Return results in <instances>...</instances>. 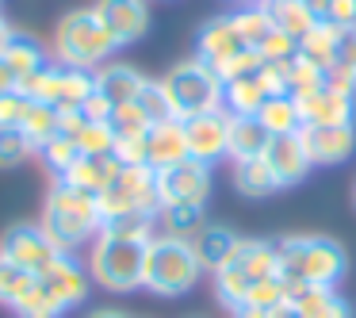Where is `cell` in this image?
Segmentation results:
<instances>
[{
	"mask_svg": "<svg viewBox=\"0 0 356 318\" xmlns=\"http://www.w3.org/2000/svg\"><path fill=\"white\" fill-rule=\"evenodd\" d=\"M195 58L207 62L222 77V85L234 77L261 73V65H264L261 50H249L241 42L238 27H234V16H215L200 27V35H195Z\"/></svg>",
	"mask_w": 356,
	"mask_h": 318,
	"instance_id": "6",
	"label": "cell"
},
{
	"mask_svg": "<svg viewBox=\"0 0 356 318\" xmlns=\"http://www.w3.org/2000/svg\"><path fill=\"white\" fill-rule=\"evenodd\" d=\"M138 104L142 111L149 116V123H161V119H177L172 116V104H169V96H165V85L161 81H146V88L138 93Z\"/></svg>",
	"mask_w": 356,
	"mask_h": 318,
	"instance_id": "42",
	"label": "cell"
},
{
	"mask_svg": "<svg viewBox=\"0 0 356 318\" xmlns=\"http://www.w3.org/2000/svg\"><path fill=\"white\" fill-rule=\"evenodd\" d=\"M77 146H81V157H100V154H115V134H111L108 123H92L88 119L77 134Z\"/></svg>",
	"mask_w": 356,
	"mask_h": 318,
	"instance_id": "41",
	"label": "cell"
},
{
	"mask_svg": "<svg viewBox=\"0 0 356 318\" xmlns=\"http://www.w3.org/2000/svg\"><path fill=\"white\" fill-rule=\"evenodd\" d=\"M257 119H261V127L276 138V134H295L302 131V111H299V100L287 93L280 96H268V100L261 104V111H257Z\"/></svg>",
	"mask_w": 356,
	"mask_h": 318,
	"instance_id": "28",
	"label": "cell"
},
{
	"mask_svg": "<svg viewBox=\"0 0 356 318\" xmlns=\"http://www.w3.org/2000/svg\"><path fill=\"white\" fill-rule=\"evenodd\" d=\"M19 131L27 134V142H31L35 154H39V150L47 146L50 138H58V131H62V111L50 108V104L27 100V111H24V123H19Z\"/></svg>",
	"mask_w": 356,
	"mask_h": 318,
	"instance_id": "31",
	"label": "cell"
},
{
	"mask_svg": "<svg viewBox=\"0 0 356 318\" xmlns=\"http://www.w3.org/2000/svg\"><path fill=\"white\" fill-rule=\"evenodd\" d=\"M188 157V138H184V119H161L146 131V165L154 173L180 165Z\"/></svg>",
	"mask_w": 356,
	"mask_h": 318,
	"instance_id": "17",
	"label": "cell"
},
{
	"mask_svg": "<svg viewBox=\"0 0 356 318\" xmlns=\"http://www.w3.org/2000/svg\"><path fill=\"white\" fill-rule=\"evenodd\" d=\"M39 157H42V165H47V169L54 173L58 180H62L65 173H70L73 165L81 161V146H77V138H65V134H58V138H50L47 146L39 150Z\"/></svg>",
	"mask_w": 356,
	"mask_h": 318,
	"instance_id": "36",
	"label": "cell"
},
{
	"mask_svg": "<svg viewBox=\"0 0 356 318\" xmlns=\"http://www.w3.org/2000/svg\"><path fill=\"white\" fill-rule=\"evenodd\" d=\"M96 203H100L104 223L123 218V215H149V218H157V211H161L157 173L149 169V165H123L119 177L111 180L108 192L96 196Z\"/></svg>",
	"mask_w": 356,
	"mask_h": 318,
	"instance_id": "8",
	"label": "cell"
},
{
	"mask_svg": "<svg viewBox=\"0 0 356 318\" xmlns=\"http://www.w3.org/2000/svg\"><path fill=\"white\" fill-rule=\"evenodd\" d=\"M108 127H111L115 138H127V134H146L154 123H149V116L138 108V104H119V108H111Z\"/></svg>",
	"mask_w": 356,
	"mask_h": 318,
	"instance_id": "39",
	"label": "cell"
},
{
	"mask_svg": "<svg viewBox=\"0 0 356 318\" xmlns=\"http://www.w3.org/2000/svg\"><path fill=\"white\" fill-rule=\"evenodd\" d=\"M58 253H62V249L50 241V234L42 230L39 223H16V226L4 230V238H0V257L16 261L19 269L35 272V276H39Z\"/></svg>",
	"mask_w": 356,
	"mask_h": 318,
	"instance_id": "11",
	"label": "cell"
},
{
	"mask_svg": "<svg viewBox=\"0 0 356 318\" xmlns=\"http://www.w3.org/2000/svg\"><path fill=\"white\" fill-rule=\"evenodd\" d=\"M295 310L302 318H353V307L337 295V287H302L299 295H291Z\"/></svg>",
	"mask_w": 356,
	"mask_h": 318,
	"instance_id": "26",
	"label": "cell"
},
{
	"mask_svg": "<svg viewBox=\"0 0 356 318\" xmlns=\"http://www.w3.org/2000/svg\"><path fill=\"white\" fill-rule=\"evenodd\" d=\"M230 4H238V8H249V4H264V0H230Z\"/></svg>",
	"mask_w": 356,
	"mask_h": 318,
	"instance_id": "56",
	"label": "cell"
},
{
	"mask_svg": "<svg viewBox=\"0 0 356 318\" xmlns=\"http://www.w3.org/2000/svg\"><path fill=\"white\" fill-rule=\"evenodd\" d=\"M115 42L104 31L96 8H73L58 19L54 27V42H50V58L58 65H70V70H88L96 73L100 65L111 62L115 54Z\"/></svg>",
	"mask_w": 356,
	"mask_h": 318,
	"instance_id": "4",
	"label": "cell"
},
{
	"mask_svg": "<svg viewBox=\"0 0 356 318\" xmlns=\"http://www.w3.org/2000/svg\"><path fill=\"white\" fill-rule=\"evenodd\" d=\"M318 88H322V70H314L310 62H302L299 54L287 62V96H295V100H307V96H314Z\"/></svg>",
	"mask_w": 356,
	"mask_h": 318,
	"instance_id": "38",
	"label": "cell"
},
{
	"mask_svg": "<svg viewBox=\"0 0 356 318\" xmlns=\"http://www.w3.org/2000/svg\"><path fill=\"white\" fill-rule=\"evenodd\" d=\"M39 284L47 287V292L54 295L58 303H62L65 315H70V310H77L81 303L88 299V292H92L88 264L77 261V253H58L54 261H50L47 269L39 272Z\"/></svg>",
	"mask_w": 356,
	"mask_h": 318,
	"instance_id": "10",
	"label": "cell"
},
{
	"mask_svg": "<svg viewBox=\"0 0 356 318\" xmlns=\"http://www.w3.org/2000/svg\"><path fill=\"white\" fill-rule=\"evenodd\" d=\"M92 8H96L104 31L111 35L115 47H131V42L146 39V31H149V0H96Z\"/></svg>",
	"mask_w": 356,
	"mask_h": 318,
	"instance_id": "14",
	"label": "cell"
},
{
	"mask_svg": "<svg viewBox=\"0 0 356 318\" xmlns=\"http://www.w3.org/2000/svg\"><path fill=\"white\" fill-rule=\"evenodd\" d=\"M295 54H299V42H295L291 35H284L280 27L261 42V58H264L268 65H284V62H291Z\"/></svg>",
	"mask_w": 356,
	"mask_h": 318,
	"instance_id": "44",
	"label": "cell"
},
{
	"mask_svg": "<svg viewBox=\"0 0 356 318\" xmlns=\"http://www.w3.org/2000/svg\"><path fill=\"white\" fill-rule=\"evenodd\" d=\"M39 226L50 234V241L62 253H77V249L92 246V238L104 226V215H100V203H96L92 192L73 188L65 180H54L47 203H42Z\"/></svg>",
	"mask_w": 356,
	"mask_h": 318,
	"instance_id": "3",
	"label": "cell"
},
{
	"mask_svg": "<svg viewBox=\"0 0 356 318\" xmlns=\"http://www.w3.org/2000/svg\"><path fill=\"white\" fill-rule=\"evenodd\" d=\"M249 287H253V280H249L241 269H234V264L215 269V295H218V303H222V307H230V310L245 307Z\"/></svg>",
	"mask_w": 356,
	"mask_h": 318,
	"instance_id": "34",
	"label": "cell"
},
{
	"mask_svg": "<svg viewBox=\"0 0 356 318\" xmlns=\"http://www.w3.org/2000/svg\"><path fill=\"white\" fill-rule=\"evenodd\" d=\"M184 138H188V157L192 161H203V165L222 161L226 146H230V111L215 108V111L184 119Z\"/></svg>",
	"mask_w": 356,
	"mask_h": 318,
	"instance_id": "12",
	"label": "cell"
},
{
	"mask_svg": "<svg viewBox=\"0 0 356 318\" xmlns=\"http://www.w3.org/2000/svg\"><path fill=\"white\" fill-rule=\"evenodd\" d=\"M234 246H238V234H234L230 226H215V223H207V226H203V230L192 238V249H195V257H200L203 272L222 269V264L230 261Z\"/></svg>",
	"mask_w": 356,
	"mask_h": 318,
	"instance_id": "25",
	"label": "cell"
},
{
	"mask_svg": "<svg viewBox=\"0 0 356 318\" xmlns=\"http://www.w3.org/2000/svg\"><path fill=\"white\" fill-rule=\"evenodd\" d=\"M19 93H24L27 100L50 104V108H58V111H81L85 100L96 93V77L88 70H70V65L50 62L47 70L27 77L24 85H19Z\"/></svg>",
	"mask_w": 356,
	"mask_h": 318,
	"instance_id": "9",
	"label": "cell"
},
{
	"mask_svg": "<svg viewBox=\"0 0 356 318\" xmlns=\"http://www.w3.org/2000/svg\"><path fill=\"white\" fill-rule=\"evenodd\" d=\"M287 303V287H284V280H280V272L276 276H264V280H257L253 287H249V299H245V307H257V310H276V307H284Z\"/></svg>",
	"mask_w": 356,
	"mask_h": 318,
	"instance_id": "40",
	"label": "cell"
},
{
	"mask_svg": "<svg viewBox=\"0 0 356 318\" xmlns=\"http://www.w3.org/2000/svg\"><path fill=\"white\" fill-rule=\"evenodd\" d=\"M35 154V146L27 142L24 131H0V169H16Z\"/></svg>",
	"mask_w": 356,
	"mask_h": 318,
	"instance_id": "43",
	"label": "cell"
},
{
	"mask_svg": "<svg viewBox=\"0 0 356 318\" xmlns=\"http://www.w3.org/2000/svg\"><path fill=\"white\" fill-rule=\"evenodd\" d=\"M272 318H302V315L291 307V303H284V307H276V310H272Z\"/></svg>",
	"mask_w": 356,
	"mask_h": 318,
	"instance_id": "54",
	"label": "cell"
},
{
	"mask_svg": "<svg viewBox=\"0 0 356 318\" xmlns=\"http://www.w3.org/2000/svg\"><path fill=\"white\" fill-rule=\"evenodd\" d=\"M272 96V88L264 85V73H249V77H234L226 81V93H222V108L230 116H257L261 104Z\"/></svg>",
	"mask_w": 356,
	"mask_h": 318,
	"instance_id": "24",
	"label": "cell"
},
{
	"mask_svg": "<svg viewBox=\"0 0 356 318\" xmlns=\"http://www.w3.org/2000/svg\"><path fill=\"white\" fill-rule=\"evenodd\" d=\"M302 4H307L318 19H325V12H330V0H302Z\"/></svg>",
	"mask_w": 356,
	"mask_h": 318,
	"instance_id": "51",
	"label": "cell"
},
{
	"mask_svg": "<svg viewBox=\"0 0 356 318\" xmlns=\"http://www.w3.org/2000/svg\"><path fill=\"white\" fill-rule=\"evenodd\" d=\"M302 111V123H314V127H345L356 119V100L353 96H341L330 93V88H318L314 96L299 100Z\"/></svg>",
	"mask_w": 356,
	"mask_h": 318,
	"instance_id": "19",
	"label": "cell"
},
{
	"mask_svg": "<svg viewBox=\"0 0 356 318\" xmlns=\"http://www.w3.org/2000/svg\"><path fill=\"white\" fill-rule=\"evenodd\" d=\"M12 31H16V27L8 24V19L0 16V54H4V47H8V39H12Z\"/></svg>",
	"mask_w": 356,
	"mask_h": 318,
	"instance_id": "53",
	"label": "cell"
},
{
	"mask_svg": "<svg viewBox=\"0 0 356 318\" xmlns=\"http://www.w3.org/2000/svg\"><path fill=\"white\" fill-rule=\"evenodd\" d=\"M203 276V264L195 257L188 238H172V234H154L146 246V269H142V287L154 295H188Z\"/></svg>",
	"mask_w": 356,
	"mask_h": 318,
	"instance_id": "5",
	"label": "cell"
},
{
	"mask_svg": "<svg viewBox=\"0 0 356 318\" xmlns=\"http://www.w3.org/2000/svg\"><path fill=\"white\" fill-rule=\"evenodd\" d=\"M0 62L8 65L12 73L19 77V85H24L27 77H35L39 70H47L54 58H50V50L42 47L35 35H24V31H12L8 47H4V54H0Z\"/></svg>",
	"mask_w": 356,
	"mask_h": 318,
	"instance_id": "21",
	"label": "cell"
},
{
	"mask_svg": "<svg viewBox=\"0 0 356 318\" xmlns=\"http://www.w3.org/2000/svg\"><path fill=\"white\" fill-rule=\"evenodd\" d=\"M234 27H238L241 42H245L249 50H261V42L268 39L272 31H276V24H272V12L264 8V4L238 8V12H234Z\"/></svg>",
	"mask_w": 356,
	"mask_h": 318,
	"instance_id": "33",
	"label": "cell"
},
{
	"mask_svg": "<svg viewBox=\"0 0 356 318\" xmlns=\"http://www.w3.org/2000/svg\"><path fill=\"white\" fill-rule=\"evenodd\" d=\"M280 280L287 287V299L302 287H337L348 272L345 246L325 234H307V238H280Z\"/></svg>",
	"mask_w": 356,
	"mask_h": 318,
	"instance_id": "2",
	"label": "cell"
},
{
	"mask_svg": "<svg viewBox=\"0 0 356 318\" xmlns=\"http://www.w3.org/2000/svg\"><path fill=\"white\" fill-rule=\"evenodd\" d=\"M272 134L261 127L257 116H230V146H226V157L230 161H249V157H264Z\"/></svg>",
	"mask_w": 356,
	"mask_h": 318,
	"instance_id": "22",
	"label": "cell"
},
{
	"mask_svg": "<svg viewBox=\"0 0 356 318\" xmlns=\"http://www.w3.org/2000/svg\"><path fill=\"white\" fill-rule=\"evenodd\" d=\"M353 203H356V184H353Z\"/></svg>",
	"mask_w": 356,
	"mask_h": 318,
	"instance_id": "57",
	"label": "cell"
},
{
	"mask_svg": "<svg viewBox=\"0 0 356 318\" xmlns=\"http://www.w3.org/2000/svg\"><path fill=\"white\" fill-rule=\"evenodd\" d=\"M264 8L272 12V24H276L284 35H291L295 42H302L318 24V16L302 4V0H264Z\"/></svg>",
	"mask_w": 356,
	"mask_h": 318,
	"instance_id": "29",
	"label": "cell"
},
{
	"mask_svg": "<svg viewBox=\"0 0 356 318\" xmlns=\"http://www.w3.org/2000/svg\"><path fill=\"white\" fill-rule=\"evenodd\" d=\"M322 88H330V93H341V96H353L356 100V73H348V70H325L322 73Z\"/></svg>",
	"mask_w": 356,
	"mask_h": 318,
	"instance_id": "48",
	"label": "cell"
},
{
	"mask_svg": "<svg viewBox=\"0 0 356 318\" xmlns=\"http://www.w3.org/2000/svg\"><path fill=\"white\" fill-rule=\"evenodd\" d=\"M157 226H161V234H172V238L192 241L195 234L207 226V218H203V203H165V207L157 211Z\"/></svg>",
	"mask_w": 356,
	"mask_h": 318,
	"instance_id": "30",
	"label": "cell"
},
{
	"mask_svg": "<svg viewBox=\"0 0 356 318\" xmlns=\"http://www.w3.org/2000/svg\"><path fill=\"white\" fill-rule=\"evenodd\" d=\"M27 111V96L24 93H4L0 96V131H19Z\"/></svg>",
	"mask_w": 356,
	"mask_h": 318,
	"instance_id": "45",
	"label": "cell"
},
{
	"mask_svg": "<svg viewBox=\"0 0 356 318\" xmlns=\"http://www.w3.org/2000/svg\"><path fill=\"white\" fill-rule=\"evenodd\" d=\"M234 188L245 200H264L280 188V180L264 157H249V161H234Z\"/></svg>",
	"mask_w": 356,
	"mask_h": 318,
	"instance_id": "27",
	"label": "cell"
},
{
	"mask_svg": "<svg viewBox=\"0 0 356 318\" xmlns=\"http://www.w3.org/2000/svg\"><path fill=\"white\" fill-rule=\"evenodd\" d=\"M226 264L241 269L257 284V280L280 272V249H276V241H264V238H238V246H234V253Z\"/></svg>",
	"mask_w": 356,
	"mask_h": 318,
	"instance_id": "20",
	"label": "cell"
},
{
	"mask_svg": "<svg viewBox=\"0 0 356 318\" xmlns=\"http://www.w3.org/2000/svg\"><path fill=\"white\" fill-rule=\"evenodd\" d=\"M337 35H341V27H337V24H330V19H318L314 31H310L307 39L299 42V58H302V62H310L314 70H322V73H325V70L333 65Z\"/></svg>",
	"mask_w": 356,
	"mask_h": 318,
	"instance_id": "32",
	"label": "cell"
},
{
	"mask_svg": "<svg viewBox=\"0 0 356 318\" xmlns=\"http://www.w3.org/2000/svg\"><path fill=\"white\" fill-rule=\"evenodd\" d=\"M234 318H272L268 310H257V307H238L234 310Z\"/></svg>",
	"mask_w": 356,
	"mask_h": 318,
	"instance_id": "52",
	"label": "cell"
},
{
	"mask_svg": "<svg viewBox=\"0 0 356 318\" xmlns=\"http://www.w3.org/2000/svg\"><path fill=\"white\" fill-rule=\"evenodd\" d=\"M325 19L337 24V27H356V0H330Z\"/></svg>",
	"mask_w": 356,
	"mask_h": 318,
	"instance_id": "49",
	"label": "cell"
},
{
	"mask_svg": "<svg viewBox=\"0 0 356 318\" xmlns=\"http://www.w3.org/2000/svg\"><path fill=\"white\" fill-rule=\"evenodd\" d=\"M264 161L272 165L280 188L299 184V180L314 169V165H310V154H307V142H302L299 131L295 134H276V138L268 142V150H264Z\"/></svg>",
	"mask_w": 356,
	"mask_h": 318,
	"instance_id": "16",
	"label": "cell"
},
{
	"mask_svg": "<svg viewBox=\"0 0 356 318\" xmlns=\"http://www.w3.org/2000/svg\"><path fill=\"white\" fill-rule=\"evenodd\" d=\"M161 85H165V96H169L177 119H192V116H203V111L222 108V93H226L222 77L207 62H200V58L177 62L161 77Z\"/></svg>",
	"mask_w": 356,
	"mask_h": 318,
	"instance_id": "7",
	"label": "cell"
},
{
	"mask_svg": "<svg viewBox=\"0 0 356 318\" xmlns=\"http://www.w3.org/2000/svg\"><path fill=\"white\" fill-rule=\"evenodd\" d=\"M85 318H127L123 310H111V307H104V310H92V315H85Z\"/></svg>",
	"mask_w": 356,
	"mask_h": 318,
	"instance_id": "55",
	"label": "cell"
},
{
	"mask_svg": "<svg viewBox=\"0 0 356 318\" xmlns=\"http://www.w3.org/2000/svg\"><path fill=\"white\" fill-rule=\"evenodd\" d=\"M119 157L115 154H100V157H81L77 165H73L70 173H65V184H73V188H85V192H92V196H100V192H108L111 188V180L119 177Z\"/></svg>",
	"mask_w": 356,
	"mask_h": 318,
	"instance_id": "23",
	"label": "cell"
},
{
	"mask_svg": "<svg viewBox=\"0 0 356 318\" xmlns=\"http://www.w3.org/2000/svg\"><path fill=\"white\" fill-rule=\"evenodd\" d=\"M302 142H307L310 165H345L356 154V127H314L302 123Z\"/></svg>",
	"mask_w": 356,
	"mask_h": 318,
	"instance_id": "15",
	"label": "cell"
},
{
	"mask_svg": "<svg viewBox=\"0 0 356 318\" xmlns=\"http://www.w3.org/2000/svg\"><path fill=\"white\" fill-rule=\"evenodd\" d=\"M12 310H16V318H65L62 303H58L54 295H50L47 287L39 284V276H35V287H31V292H27Z\"/></svg>",
	"mask_w": 356,
	"mask_h": 318,
	"instance_id": "37",
	"label": "cell"
},
{
	"mask_svg": "<svg viewBox=\"0 0 356 318\" xmlns=\"http://www.w3.org/2000/svg\"><path fill=\"white\" fill-rule=\"evenodd\" d=\"M333 65H337V70L356 73V27H341L337 50H333ZM333 65H330V70H333Z\"/></svg>",
	"mask_w": 356,
	"mask_h": 318,
	"instance_id": "46",
	"label": "cell"
},
{
	"mask_svg": "<svg viewBox=\"0 0 356 318\" xmlns=\"http://www.w3.org/2000/svg\"><path fill=\"white\" fill-rule=\"evenodd\" d=\"M115 157H119V165H146V134L115 138Z\"/></svg>",
	"mask_w": 356,
	"mask_h": 318,
	"instance_id": "47",
	"label": "cell"
},
{
	"mask_svg": "<svg viewBox=\"0 0 356 318\" xmlns=\"http://www.w3.org/2000/svg\"><path fill=\"white\" fill-rule=\"evenodd\" d=\"M4 93H19V77L0 62V96H4Z\"/></svg>",
	"mask_w": 356,
	"mask_h": 318,
	"instance_id": "50",
	"label": "cell"
},
{
	"mask_svg": "<svg viewBox=\"0 0 356 318\" xmlns=\"http://www.w3.org/2000/svg\"><path fill=\"white\" fill-rule=\"evenodd\" d=\"M92 77H96V93H100L104 100L111 104V108H119V104H134V100H138V93L146 88V81H149L142 70L123 65V62L100 65Z\"/></svg>",
	"mask_w": 356,
	"mask_h": 318,
	"instance_id": "18",
	"label": "cell"
},
{
	"mask_svg": "<svg viewBox=\"0 0 356 318\" xmlns=\"http://www.w3.org/2000/svg\"><path fill=\"white\" fill-rule=\"evenodd\" d=\"M157 192H161V207L165 203H207L211 196V165L184 157L180 165L157 173Z\"/></svg>",
	"mask_w": 356,
	"mask_h": 318,
	"instance_id": "13",
	"label": "cell"
},
{
	"mask_svg": "<svg viewBox=\"0 0 356 318\" xmlns=\"http://www.w3.org/2000/svg\"><path fill=\"white\" fill-rule=\"evenodd\" d=\"M157 218L149 215H123L100 226V234L88 246V276L96 287L108 292H134L142 287L146 269V246L154 241Z\"/></svg>",
	"mask_w": 356,
	"mask_h": 318,
	"instance_id": "1",
	"label": "cell"
},
{
	"mask_svg": "<svg viewBox=\"0 0 356 318\" xmlns=\"http://www.w3.org/2000/svg\"><path fill=\"white\" fill-rule=\"evenodd\" d=\"M31 287H35V272L19 269L8 257H0V307H16Z\"/></svg>",
	"mask_w": 356,
	"mask_h": 318,
	"instance_id": "35",
	"label": "cell"
}]
</instances>
